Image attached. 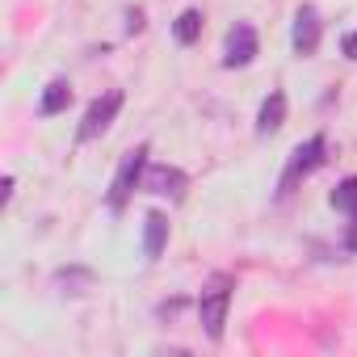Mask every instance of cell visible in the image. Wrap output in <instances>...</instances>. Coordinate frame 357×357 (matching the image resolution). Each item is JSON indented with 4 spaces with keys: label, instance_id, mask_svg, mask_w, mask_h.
Instances as JSON below:
<instances>
[{
    "label": "cell",
    "instance_id": "cell-1",
    "mask_svg": "<svg viewBox=\"0 0 357 357\" xmlns=\"http://www.w3.org/2000/svg\"><path fill=\"white\" fill-rule=\"evenodd\" d=\"M231 290H236V278H231V273H215V278L206 282V290L198 294V319H202V332H206L215 344L223 340V324H227Z\"/></svg>",
    "mask_w": 357,
    "mask_h": 357
},
{
    "label": "cell",
    "instance_id": "cell-2",
    "mask_svg": "<svg viewBox=\"0 0 357 357\" xmlns=\"http://www.w3.org/2000/svg\"><path fill=\"white\" fill-rule=\"evenodd\" d=\"M324 160H328V139H324V135H311L307 143H298V147L290 151V160H286V172H282V181H278V194H282V198L294 194V185L303 181V176H311Z\"/></svg>",
    "mask_w": 357,
    "mask_h": 357
},
{
    "label": "cell",
    "instance_id": "cell-3",
    "mask_svg": "<svg viewBox=\"0 0 357 357\" xmlns=\"http://www.w3.org/2000/svg\"><path fill=\"white\" fill-rule=\"evenodd\" d=\"M147 143H139V147H130L126 155H122V164H118V172H114V185H109V211H122L126 206V198L143 185V172H147Z\"/></svg>",
    "mask_w": 357,
    "mask_h": 357
},
{
    "label": "cell",
    "instance_id": "cell-4",
    "mask_svg": "<svg viewBox=\"0 0 357 357\" xmlns=\"http://www.w3.org/2000/svg\"><path fill=\"white\" fill-rule=\"evenodd\" d=\"M118 109H122V93H118V89H109L105 97H97V101L84 109L76 139H80V143H93V139H101V135L109 130V122L118 118Z\"/></svg>",
    "mask_w": 357,
    "mask_h": 357
},
{
    "label": "cell",
    "instance_id": "cell-5",
    "mask_svg": "<svg viewBox=\"0 0 357 357\" xmlns=\"http://www.w3.org/2000/svg\"><path fill=\"white\" fill-rule=\"evenodd\" d=\"M139 190L160 194V198H172V202H181V198H185V190H190V176H185L181 168H172V164H147L143 185H139Z\"/></svg>",
    "mask_w": 357,
    "mask_h": 357
},
{
    "label": "cell",
    "instance_id": "cell-6",
    "mask_svg": "<svg viewBox=\"0 0 357 357\" xmlns=\"http://www.w3.org/2000/svg\"><path fill=\"white\" fill-rule=\"evenodd\" d=\"M261 51V38L248 22H236L227 30V47H223V68H248Z\"/></svg>",
    "mask_w": 357,
    "mask_h": 357
},
{
    "label": "cell",
    "instance_id": "cell-7",
    "mask_svg": "<svg viewBox=\"0 0 357 357\" xmlns=\"http://www.w3.org/2000/svg\"><path fill=\"white\" fill-rule=\"evenodd\" d=\"M319 34H324V26H319V13L311 9V5H303L298 13H294V26H290V47H294V55H315L319 51Z\"/></svg>",
    "mask_w": 357,
    "mask_h": 357
},
{
    "label": "cell",
    "instance_id": "cell-8",
    "mask_svg": "<svg viewBox=\"0 0 357 357\" xmlns=\"http://www.w3.org/2000/svg\"><path fill=\"white\" fill-rule=\"evenodd\" d=\"M164 244H168V219L160 211H147L143 215V257L155 261L164 252Z\"/></svg>",
    "mask_w": 357,
    "mask_h": 357
},
{
    "label": "cell",
    "instance_id": "cell-9",
    "mask_svg": "<svg viewBox=\"0 0 357 357\" xmlns=\"http://www.w3.org/2000/svg\"><path fill=\"white\" fill-rule=\"evenodd\" d=\"M282 122H286V93H282V89H273V93L261 101L257 135H273V130H282Z\"/></svg>",
    "mask_w": 357,
    "mask_h": 357
},
{
    "label": "cell",
    "instance_id": "cell-10",
    "mask_svg": "<svg viewBox=\"0 0 357 357\" xmlns=\"http://www.w3.org/2000/svg\"><path fill=\"white\" fill-rule=\"evenodd\" d=\"M72 105V84L59 76V80H51L47 89H43V101H38V114L43 118H55V114H63Z\"/></svg>",
    "mask_w": 357,
    "mask_h": 357
},
{
    "label": "cell",
    "instance_id": "cell-11",
    "mask_svg": "<svg viewBox=\"0 0 357 357\" xmlns=\"http://www.w3.org/2000/svg\"><path fill=\"white\" fill-rule=\"evenodd\" d=\"M172 38L181 43V47H194V43L202 38V13H198V9H185L181 17L172 22Z\"/></svg>",
    "mask_w": 357,
    "mask_h": 357
},
{
    "label": "cell",
    "instance_id": "cell-12",
    "mask_svg": "<svg viewBox=\"0 0 357 357\" xmlns=\"http://www.w3.org/2000/svg\"><path fill=\"white\" fill-rule=\"evenodd\" d=\"M328 202H332V211H340V215H357V176H344V181L328 194Z\"/></svg>",
    "mask_w": 357,
    "mask_h": 357
},
{
    "label": "cell",
    "instance_id": "cell-13",
    "mask_svg": "<svg viewBox=\"0 0 357 357\" xmlns=\"http://www.w3.org/2000/svg\"><path fill=\"white\" fill-rule=\"evenodd\" d=\"M340 51H344V59H357V30H349L340 38Z\"/></svg>",
    "mask_w": 357,
    "mask_h": 357
},
{
    "label": "cell",
    "instance_id": "cell-14",
    "mask_svg": "<svg viewBox=\"0 0 357 357\" xmlns=\"http://www.w3.org/2000/svg\"><path fill=\"white\" fill-rule=\"evenodd\" d=\"M126 30H130V34H135V30H143V13H139V9H135V13H126Z\"/></svg>",
    "mask_w": 357,
    "mask_h": 357
},
{
    "label": "cell",
    "instance_id": "cell-15",
    "mask_svg": "<svg viewBox=\"0 0 357 357\" xmlns=\"http://www.w3.org/2000/svg\"><path fill=\"white\" fill-rule=\"evenodd\" d=\"M344 248L357 252V215H353V227H349V236H344Z\"/></svg>",
    "mask_w": 357,
    "mask_h": 357
}]
</instances>
